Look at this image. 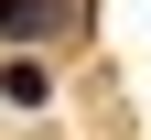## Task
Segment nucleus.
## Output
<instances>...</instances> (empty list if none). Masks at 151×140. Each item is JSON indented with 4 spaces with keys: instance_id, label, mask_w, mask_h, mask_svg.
Returning a JSON list of instances; mask_svg holds the SVG:
<instances>
[{
    "instance_id": "1",
    "label": "nucleus",
    "mask_w": 151,
    "mask_h": 140,
    "mask_svg": "<svg viewBox=\"0 0 151 140\" xmlns=\"http://www.w3.org/2000/svg\"><path fill=\"white\" fill-rule=\"evenodd\" d=\"M65 22H76V0H0V43H11V54H32V43H54Z\"/></svg>"
},
{
    "instance_id": "2",
    "label": "nucleus",
    "mask_w": 151,
    "mask_h": 140,
    "mask_svg": "<svg viewBox=\"0 0 151 140\" xmlns=\"http://www.w3.org/2000/svg\"><path fill=\"white\" fill-rule=\"evenodd\" d=\"M0 97H11V108H43L54 97V65L43 54H11V65H0Z\"/></svg>"
}]
</instances>
